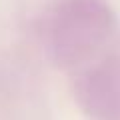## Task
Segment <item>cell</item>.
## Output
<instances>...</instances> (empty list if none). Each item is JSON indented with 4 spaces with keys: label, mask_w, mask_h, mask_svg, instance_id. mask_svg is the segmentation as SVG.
Returning a JSON list of instances; mask_svg holds the SVG:
<instances>
[{
    "label": "cell",
    "mask_w": 120,
    "mask_h": 120,
    "mask_svg": "<svg viewBox=\"0 0 120 120\" xmlns=\"http://www.w3.org/2000/svg\"><path fill=\"white\" fill-rule=\"evenodd\" d=\"M116 30V12L106 0H54L42 20V38L58 68L78 70L94 60Z\"/></svg>",
    "instance_id": "obj_1"
},
{
    "label": "cell",
    "mask_w": 120,
    "mask_h": 120,
    "mask_svg": "<svg viewBox=\"0 0 120 120\" xmlns=\"http://www.w3.org/2000/svg\"><path fill=\"white\" fill-rule=\"evenodd\" d=\"M78 70L72 94L80 110L94 120H120V60L94 58Z\"/></svg>",
    "instance_id": "obj_2"
}]
</instances>
